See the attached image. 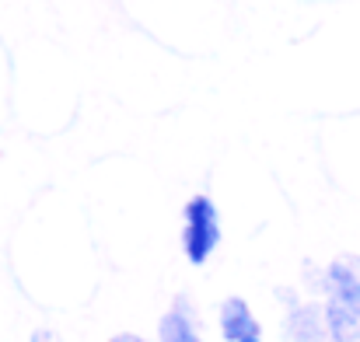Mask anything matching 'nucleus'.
<instances>
[{
	"instance_id": "f257e3e1",
	"label": "nucleus",
	"mask_w": 360,
	"mask_h": 342,
	"mask_svg": "<svg viewBox=\"0 0 360 342\" xmlns=\"http://www.w3.org/2000/svg\"><path fill=\"white\" fill-rule=\"evenodd\" d=\"M221 244V210L207 192H196L182 210V251L189 265H207Z\"/></svg>"
},
{
	"instance_id": "f03ea898",
	"label": "nucleus",
	"mask_w": 360,
	"mask_h": 342,
	"mask_svg": "<svg viewBox=\"0 0 360 342\" xmlns=\"http://www.w3.org/2000/svg\"><path fill=\"white\" fill-rule=\"evenodd\" d=\"M283 339L287 342H333L329 339V325H326V311L319 301H301L297 308L287 311L283 318Z\"/></svg>"
},
{
	"instance_id": "7ed1b4c3",
	"label": "nucleus",
	"mask_w": 360,
	"mask_h": 342,
	"mask_svg": "<svg viewBox=\"0 0 360 342\" xmlns=\"http://www.w3.org/2000/svg\"><path fill=\"white\" fill-rule=\"evenodd\" d=\"M322 297H333V301L354 308L360 315V272L354 269V262L347 255L322 269Z\"/></svg>"
},
{
	"instance_id": "20e7f679",
	"label": "nucleus",
	"mask_w": 360,
	"mask_h": 342,
	"mask_svg": "<svg viewBox=\"0 0 360 342\" xmlns=\"http://www.w3.org/2000/svg\"><path fill=\"white\" fill-rule=\"evenodd\" d=\"M217 329L224 342H241V339H259V322L248 308V301L241 297H228L221 304V315H217Z\"/></svg>"
},
{
	"instance_id": "39448f33",
	"label": "nucleus",
	"mask_w": 360,
	"mask_h": 342,
	"mask_svg": "<svg viewBox=\"0 0 360 342\" xmlns=\"http://www.w3.org/2000/svg\"><path fill=\"white\" fill-rule=\"evenodd\" d=\"M158 342H207L196 329V315H193V304L186 297H179L172 304L168 315H161L158 322Z\"/></svg>"
},
{
	"instance_id": "423d86ee",
	"label": "nucleus",
	"mask_w": 360,
	"mask_h": 342,
	"mask_svg": "<svg viewBox=\"0 0 360 342\" xmlns=\"http://www.w3.org/2000/svg\"><path fill=\"white\" fill-rule=\"evenodd\" d=\"M322 311H326V325H329V339L333 342H360V315L354 308L326 297L322 301Z\"/></svg>"
},
{
	"instance_id": "0eeeda50",
	"label": "nucleus",
	"mask_w": 360,
	"mask_h": 342,
	"mask_svg": "<svg viewBox=\"0 0 360 342\" xmlns=\"http://www.w3.org/2000/svg\"><path fill=\"white\" fill-rule=\"evenodd\" d=\"M276 297H280V304H283L287 311L301 304V297H297V290H290V287H276Z\"/></svg>"
},
{
	"instance_id": "6e6552de",
	"label": "nucleus",
	"mask_w": 360,
	"mask_h": 342,
	"mask_svg": "<svg viewBox=\"0 0 360 342\" xmlns=\"http://www.w3.org/2000/svg\"><path fill=\"white\" fill-rule=\"evenodd\" d=\"M32 342H60L49 329H39V332H32Z\"/></svg>"
},
{
	"instance_id": "1a4fd4ad",
	"label": "nucleus",
	"mask_w": 360,
	"mask_h": 342,
	"mask_svg": "<svg viewBox=\"0 0 360 342\" xmlns=\"http://www.w3.org/2000/svg\"><path fill=\"white\" fill-rule=\"evenodd\" d=\"M109 342H147V339H140V336H133V332H120V336H112Z\"/></svg>"
},
{
	"instance_id": "9d476101",
	"label": "nucleus",
	"mask_w": 360,
	"mask_h": 342,
	"mask_svg": "<svg viewBox=\"0 0 360 342\" xmlns=\"http://www.w3.org/2000/svg\"><path fill=\"white\" fill-rule=\"evenodd\" d=\"M241 342H262V339H241Z\"/></svg>"
}]
</instances>
